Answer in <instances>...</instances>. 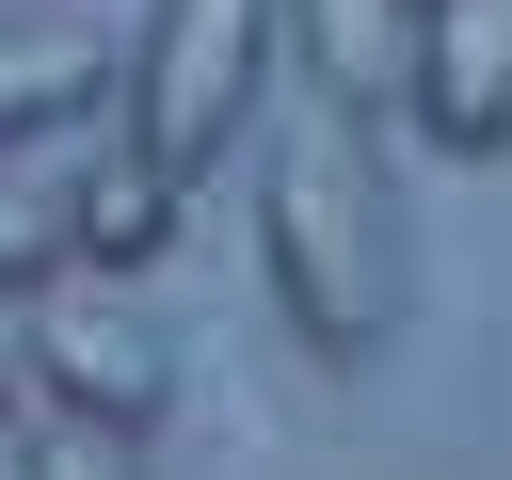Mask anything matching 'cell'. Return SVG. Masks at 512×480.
Here are the masks:
<instances>
[{
	"label": "cell",
	"mask_w": 512,
	"mask_h": 480,
	"mask_svg": "<svg viewBox=\"0 0 512 480\" xmlns=\"http://www.w3.org/2000/svg\"><path fill=\"white\" fill-rule=\"evenodd\" d=\"M256 272H272V320L320 368H368L384 320H400V192L368 176L336 96L256 144Z\"/></svg>",
	"instance_id": "obj_1"
},
{
	"label": "cell",
	"mask_w": 512,
	"mask_h": 480,
	"mask_svg": "<svg viewBox=\"0 0 512 480\" xmlns=\"http://www.w3.org/2000/svg\"><path fill=\"white\" fill-rule=\"evenodd\" d=\"M112 96H128V160L192 192L272 96V0H144V48L112 64Z\"/></svg>",
	"instance_id": "obj_2"
},
{
	"label": "cell",
	"mask_w": 512,
	"mask_h": 480,
	"mask_svg": "<svg viewBox=\"0 0 512 480\" xmlns=\"http://www.w3.org/2000/svg\"><path fill=\"white\" fill-rule=\"evenodd\" d=\"M400 112H416L448 160H496V144H512V0H416Z\"/></svg>",
	"instance_id": "obj_3"
},
{
	"label": "cell",
	"mask_w": 512,
	"mask_h": 480,
	"mask_svg": "<svg viewBox=\"0 0 512 480\" xmlns=\"http://www.w3.org/2000/svg\"><path fill=\"white\" fill-rule=\"evenodd\" d=\"M32 368H48V400L96 416V432H144V416L176 400V336H160L144 304H32Z\"/></svg>",
	"instance_id": "obj_4"
},
{
	"label": "cell",
	"mask_w": 512,
	"mask_h": 480,
	"mask_svg": "<svg viewBox=\"0 0 512 480\" xmlns=\"http://www.w3.org/2000/svg\"><path fill=\"white\" fill-rule=\"evenodd\" d=\"M288 32H304V80L336 112H384L416 64V0H288Z\"/></svg>",
	"instance_id": "obj_5"
},
{
	"label": "cell",
	"mask_w": 512,
	"mask_h": 480,
	"mask_svg": "<svg viewBox=\"0 0 512 480\" xmlns=\"http://www.w3.org/2000/svg\"><path fill=\"white\" fill-rule=\"evenodd\" d=\"M64 240H80L96 272H144V256L176 240V176H160V160H128V144H112V160H80V176H64Z\"/></svg>",
	"instance_id": "obj_6"
},
{
	"label": "cell",
	"mask_w": 512,
	"mask_h": 480,
	"mask_svg": "<svg viewBox=\"0 0 512 480\" xmlns=\"http://www.w3.org/2000/svg\"><path fill=\"white\" fill-rule=\"evenodd\" d=\"M112 96V64L80 48V32H0V144H48V128H80Z\"/></svg>",
	"instance_id": "obj_7"
},
{
	"label": "cell",
	"mask_w": 512,
	"mask_h": 480,
	"mask_svg": "<svg viewBox=\"0 0 512 480\" xmlns=\"http://www.w3.org/2000/svg\"><path fill=\"white\" fill-rule=\"evenodd\" d=\"M80 240H64V176H16V144H0V304L16 288H48Z\"/></svg>",
	"instance_id": "obj_8"
},
{
	"label": "cell",
	"mask_w": 512,
	"mask_h": 480,
	"mask_svg": "<svg viewBox=\"0 0 512 480\" xmlns=\"http://www.w3.org/2000/svg\"><path fill=\"white\" fill-rule=\"evenodd\" d=\"M16 480H144V464H128L96 416H64V400H48V416H32V448H16Z\"/></svg>",
	"instance_id": "obj_9"
},
{
	"label": "cell",
	"mask_w": 512,
	"mask_h": 480,
	"mask_svg": "<svg viewBox=\"0 0 512 480\" xmlns=\"http://www.w3.org/2000/svg\"><path fill=\"white\" fill-rule=\"evenodd\" d=\"M0 400H16V320H0Z\"/></svg>",
	"instance_id": "obj_10"
}]
</instances>
